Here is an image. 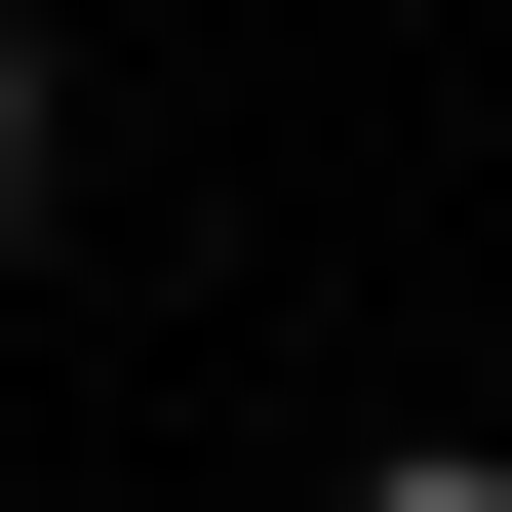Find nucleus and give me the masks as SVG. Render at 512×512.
Masks as SVG:
<instances>
[{"mask_svg":"<svg viewBox=\"0 0 512 512\" xmlns=\"http://www.w3.org/2000/svg\"><path fill=\"white\" fill-rule=\"evenodd\" d=\"M40 197H79V40L0 0V237H40Z\"/></svg>","mask_w":512,"mask_h":512,"instance_id":"f257e3e1","label":"nucleus"},{"mask_svg":"<svg viewBox=\"0 0 512 512\" xmlns=\"http://www.w3.org/2000/svg\"><path fill=\"white\" fill-rule=\"evenodd\" d=\"M355 512H512V473H473V434H394V473H355Z\"/></svg>","mask_w":512,"mask_h":512,"instance_id":"f03ea898","label":"nucleus"}]
</instances>
